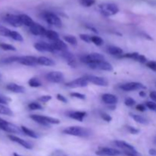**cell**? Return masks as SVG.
Returning a JSON list of instances; mask_svg holds the SVG:
<instances>
[{
  "mask_svg": "<svg viewBox=\"0 0 156 156\" xmlns=\"http://www.w3.org/2000/svg\"><path fill=\"white\" fill-rule=\"evenodd\" d=\"M4 63H11V62H18L22 65L28 66H34L38 65L37 57L33 56H12L7 58L2 61Z\"/></svg>",
  "mask_w": 156,
  "mask_h": 156,
  "instance_id": "6da1fadb",
  "label": "cell"
},
{
  "mask_svg": "<svg viewBox=\"0 0 156 156\" xmlns=\"http://www.w3.org/2000/svg\"><path fill=\"white\" fill-rule=\"evenodd\" d=\"M62 133L66 135L79 137H87L91 135V132L88 129L82 126H69L62 130Z\"/></svg>",
  "mask_w": 156,
  "mask_h": 156,
  "instance_id": "7a4b0ae2",
  "label": "cell"
},
{
  "mask_svg": "<svg viewBox=\"0 0 156 156\" xmlns=\"http://www.w3.org/2000/svg\"><path fill=\"white\" fill-rule=\"evenodd\" d=\"M99 10L102 15L109 17L118 13L119 8L114 3H103L99 5Z\"/></svg>",
  "mask_w": 156,
  "mask_h": 156,
  "instance_id": "3957f363",
  "label": "cell"
},
{
  "mask_svg": "<svg viewBox=\"0 0 156 156\" xmlns=\"http://www.w3.org/2000/svg\"><path fill=\"white\" fill-rule=\"evenodd\" d=\"M0 129H2L3 131H5L7 133H23L21 128L18 127L16 125L13 124V123H11L9 122L6 121V120H3L2 118H0Z\"/></svg>",
  "mask_w": 156,
  "mask_h": 156,
  "instance_id": "277c9868",
  "label": "cell"
},
{
  "mask_svg": "<svg viewBox=\"0 0 156 156\" xmlns=\"http://www.w3.org/2000/svg\"><path fill=\"white\" fill-rule=\"evenodd\" d=\"M105 56L99 53H92L81 57V61H82V62L87 63L88 65L90 63H94V62L105 61Z\"/></svg>",
  "mask_w": 156,
  "mask_h": 156,
  "instance_id": "5b68a950",
  "label": "cell"
},
{
  "mask_svg": "<svg viewBox=\"0 0 156 156\" xmlns=\"http://www.w3.org/2000/svg\"><path fill=\"white\" fill-rule=\"evenodd\" d=\"M43 17H44V19L45 20L48 24H51V25L56 26V27H59L62 26V21H61V19L56 15V14L53 13V12H44V13H43Z\"/></svg>",
  "mask_w": 156,
  "mask_h": 156,
  "instance_id": "8992f818",
  "label": "cell"
},
{
  "mask_svg": "<svg viewBox=\"0 0 156 156\" xmlns=\"http://www.w3.org/2000/svg\"><path fill=\"white\" fill-rule=\"evenodd\" d=\"M88 81L87 80L85 77L78 78L75 80L70 81L66 84V86L69 87L71 88H84L86 87L88 85Z\"/></svg>",
  "mask_w": 156,
  "mask_h": 156,
  "instance_id": "52a82bcc",
  "label": "cell"
},
{
  "mask_svg": "<svg viewBox=\"0 0 156 156\" xmlns=\"http://www.w3.org/2000/svg\"><path fill=\"white\" fill-rule=\"evenodd\" d=\"M4 20L5 22H7L8 24L15 27H19L23 25L19 15H13V14H7V15H5Z\"/></svg>",
  "mask_w": 156,
  "mask_h": 156,
  "instance_id": "ba28073f",
  "label": "cell"
},
{
  "mask_svg": "<svg viewBox=\"0 0 156 156\" xmlns=\"http://www.w3.org/2000/svg\"><path fill=\"white\" fill-rule=\"evenodd\" d=\"M89 68L92 69L102 70V71H113V66L111 63L105 61H101V62H94V63L88 64Z\"/></svg>",
  "mask_w": 156,
  "mask_h": 156,
  "instance_id": "9c48e42d",
  "label": "cell"
},
{
  "mask_svg": "<svg viewBox=\"0 0 156 156\" xmlns=\"http://www.w3.org/2000/svg\"><path fill=\"white\" fill-rule=\"evenodd\" d=\"M120 88L125 91H136V90H142L146 89V87L143 84L140 83V82H129V83H126L124 85H122L120 86Z\"/></svg>",
  "mask_w": 156,
  "mask_h": 156,
  "instance_id": "30bf717a",
  "label": "cell"
},
{
  "mask_svg": "<svg viewBox=\"0 0 156 156\" xmlns=\"http://www.w3.org/2000/svg\"><path fill=\"white\" fill-rule=\"evenodd\" d=\"M46 79L53 83H60L64 80V76L61 72H50L46 75Z\"/></svg>",
  "mask_w": 156,
  "mask_h": 156,
  "instance_id": "8fae6325",
  "label": "cell"
},
{
  "mask_svg": "<svg viewBox=\"0 0 156 156\" xmlns=\"http://www.w3.org/2000/svg\"><path fill=\"white\" fill-rule=\"evenodd\" d=\"M96 154L100 156H119L121 155V152L112 148H101L96 152Z\"/></svg>",
  "mask_w": 156,
  "mask_h": 156,
  "instance_id": "7c38bea8",
  "label": "cell"
},
{
  "mask_svg": "<svg viewBox=\"0 0 156 156\" xmlns=\"http://www.w3.org/2000/svg\"><path fill=\"white\" fill-rule=\"evenodd\" d=\"M87 80L88 81V82H91V83L94 84L96 85H98V86H108V82L106 79L103 77H100V76H85Z\"/></svg>",
  "mask_w": 156,
  "mask_h": 156,
  "instance_id": "4fadbf2b",
  "label": "cell"
},
{
  "mask_svg": "<svg viewBox=\"0 0 156 156\" xmlns=\"http://www.w3.org/2000/svg\"><path fill=\"white\" fill-rule=\"evenodd\" d=\"M30 31L34 35H40V36H45L47 30L45 27H43L38 23L34 22V24L30 27Z\"/></svg>",
  "mask_w": 156,
  "mask_h": 156,
  "instance_id": "5bb4252c",
  "label": "cell"
},
{
  "mask_svg": "<svg viewBox=\"0 0 156 156\" xmlns=\"http://www.w3.org/2000/svg\"><path fill=\"white\" fill-rule=\"evenodd\" d=\"M8 138L12 142H15V143H18V144L21 145V146H23L24 148L27 149H31L33 148L32 145L30 143H29L28 142L25 141V140H22V139L19 138V137L16 136L14 135H8Z\"/></svg>",
  "mask_w": 156,
  "mask_h": 156,
  "instance_id": "9a60e30c",
  "label": "cell"
},
{
  "mask_svg": "<svg viewBox=\"0 0 156 156\" xmlns=\"http://www.w3.org/2000/svg\"><path fill=\"white\" fill-rule=\"evenodd\" d=\"M34 48L39 52H54L55 50H53V47H52L51 44H47L45 42H40L36 43L34 45Z\"/></svg>",
  "mask_w": 156,
  "mask_h": 156,
  "instance_id": "2e32d148",
  "label": "cell"
},
{
  "mask_svg": "<svg viewBox=\"0 0 156 156\" xmlns=\"http://www.w3.org/2000/svg\"><path fill=\"white\" fill-rule=\"evenodd\" d=\"M61 53H62V56L67 61V63H68L70 66H76V59L73 53H70L68 50H65V51L61 52Z\"/></svg>",
  "mask_w": 156,
  "mask_h": 156,
  "instance_id": "e0dca14e",
  "label": "cell"
},
{
  "mask_svg": "<svg viewBox=\"0 0 156 156\" xmlns=\"http://www.w3.org/2000/svg\"><path fill=\"white\" fill-rule=\"evenodd\" d=\"M52 47H53V50L55 51H60L63 52L65 50H67V45L64 41H62V40H55V41H53L51 44Z\"/></svg>",
  "mask_w": 156,
  "mask_h": 156,
  "instance_id": "ac0fdd59",
  "label": "cell"
},
{
  "mask_svg": "<svg viewBox=\"0 0 156 156\" xmlns=\"http://www.w3.org/2000/svg\"><path fill=\"white\" fill-rule=\"evenodd\" d=\"M114 144L120 149H123V152H133V151H136L135 148L132 145L126 143L124 141H120V140H117L114 142Z\"/></svg>",
  "mask_w": 156,
  "mask_h": 156,
  "instance_id": "d6986e66",
  "label": "cell"
},
{
  "mask_svg": "<svg viewBox=\"0 0 156 156\" xmlns=\"http://www.w3.org/2000/svg\"><path fill=\"white\" fill-rule=\"evenodd\" d=\"M87 116V112L85 111H71L68 113V117L72 119L78 120L79 122L83 121L84 118Z\"/></svg>",
  "mask_w": 156,
  "mask_h": 156,
  "instance_id": "ffe728a7",
  "label": "cell"
},
{
  "mask_svg": "<svg viewBox=\"0 0 156 156\" xmlns=\"http://www.w3.org/2000/svg\"><path fill=\"white\" fill-rule=\"evenodd\" d=\"M101 98L102 101L107 105H114L118 102V98L117 96L112 94H104Z\"/></svg>",
  "mask_w": 156,
  "mask_h": 156,
  "instance_id": "44dd1931",
  "label": "cell"
},
{
  "mask_svg": "<svg viewBox=\"0 0 156 156\" xmlns=\"http://www.w3.org/2000/svg\"><path fill=\"white\" fill-rule=\"evenodd\" d=\"M6 88L9 91H12L14 93H18V94H22L25 91V88L24 87L21 86V85H17L15 83H9L6 85Z\"/></svg>",
  "mask_w": 156,
  "mask_h": 156,
  "instance_id": "7402d4cb",
  "label": "cell"
},
{
  "mask_svg": "<svg viewBox=\"0 0 156 156\" xmlns=\"http://www.w3.org/2000/svg\"><path fill=\"white\" fill-rule=\"evenodd\" d=\"M37 64L41 66H52L55 65V62L53 59H50L46 56H40L37 58Z\"/></svg>",
  "mask_w": 156,
  "mask_h": 156,
  "instance_id": "603a6c76",
  "label": "cell"
},
{
  "mask_svg": "<svg viewBox=\"0 0 156 156\" xmlns=\"http://www.w3.org/2000/svg\"><path fill=\"white\" fill-rule=\"evenodd\" d=\"M19 17L21 18V23H22L23 25L27 26V27H30V26L34 24V21H33V19L30 16L25 15V14H21V15H19Z\"/></svg>",
  "mask_w": 156,
  "mask_h": 156,
  "instance_id": "cb8c5ba5",
  "label": "cell"
},
{
  "mask_svg": "<svg viewBox=\"0 0 156 156\" xmlns=\"http://www.w3.org/2000/svg\"><path fill=\"white\" fill-rule=\"evenodd\" d=\"M107 51L112 56H121L123 54V50L116 46H110L107 49Z\"/></svg>",
  "mask_w": 156,
  "mask_h": 156,
  "instance_id": "d4e9b609",
  "label": "cell"
},
{
  "mask_svg": "<svg viewBox=\"0 0 156 156\" xmlns=\"http://www.w3.org/2000/svg\"><path fill=\"white\" fill-rule=\"evenodd\" d=\"M30 119L35 121L36 123H39V124L43 125V126H49L48 123L45 121V119H44V116L41 115H37V114H32V115L30 116Z\"/></svg>",
  "mask_w": 156,
  "mask_h": 156,
  "instance_id": "484cf974",
  "label": "cell"
},
{
  "mask_svg": "<svg viewBox=\"0 0 156 156\" xmlns=\"http://www.w3.org/2000/svg\"><path fill=\"white\" fill-rule=\"evenodd\" d=\"M21 130H22L23 133L25 134V135L27 136L30 137V138H33V139L39 138V136H38V134L36 132H34V130H32V129H28V128L26 127V126H21Z\"/></svg>",
  "mask_w": 156,
  "mask_h": 156,
  "instance_id": "4316f807",
  "label": "cell"
},
{
  "mask_svg": "<svg viewBox=\"0 0 156 156\" xmlns=\"http://www.w3.org/2000/svg\"><path fill=\"white\" fill-rule=\"evenodd\" d=\"M130 117L135 120L136 123H140V124H143V125H146L149 123V121L146 118H145L144 117L141 115H137V114H130Z\"/></svg>",
  "mask_w": 156,
  "mask_h": 156,
  "instance_id": "83f0119b",
  "label": "cell"
},
{
  "mask_svg": "<svg viewBox=\"0 0 156 156\" xmlns=\"http://www.w3.org/2000/svg\"><path fill=\"white\" fill-rule=\"evenodd\" d=\"M140 54L136 52H134V53H126V54H123L120 56V58H128V59H132L134 60L137 61L138 62L139 57H140Z\"/></svg>",
  "mask_w": 156,
  "mask_h": 156,
  "instance_id": "f1b7e54d",
  "label": "cell"
},
{
  "mask_svg": "<svg viewBox=\"0 0 156 156\" xmlns=\"http://www.w3.org/2000/svg\"><path fill=\"white\" fill-rule=\"evenodd\" d=\"M45 36L47 37V38H49L50 40H52V41H55V40L59 39V34H58L57 32L54 31V30H47Z\"/></svg>",
  "mask_w": 156,
  "mask_h": 156,
  "instance_id": "f546056e",
  "label": "cell"
},
{
  "mask_svg": "<svg viewBox=\"0 0 156 156\" xmlns=\"http://www.w3.org/2000/svg\"><path fill=\"white\" fill-rule=\"evenodd\" d=\"M9 37H11L12 39L15 40V41H20V42H22L24 41V38L21 36V34H19L18 32L15 31V30H11L10 35H9Z\"/></svg>",
  "mask_w": 156,
  "mask_h": 156,
  "instance_id": "4dcf8cb0",
  "label": "cell"
},
{
  "mask_svg": "<svg viewBox=\"0 0 156 156\" xmlns=\"http://www.w3.org/2000/svg\"><path fill=\"white\" fill-rule=\"evenodd\" d=\"M0 114L8 116H12L13 112L9 108L6 107L5 105H0Z\"/></svg>",
  "mask_w": 156,
  "mask_h": 156,
  "instance_id": "1f68e13d",
  "label": "cell"
},
{
  "mask_svg": "<svg viewBox=\"0 0 156 156\" xmlns=\"http://www.w3.org/2000/svg\"><path fill=\"white\" fill-rule=\"evenodd\" d=\"M28 85L32 88H38L42 85V83L37 78H31L28 81Z\"/></svg>",
  "mask_w": 156,
  "mask_h": 156,
  "instance_id": "d6a6232c",
  "label": "cell"
},
{
  "mask_svg": "<svg viewBox=\"0 0 156 156\" xmlns=\"http://www.w3.org/2000/svg\"><path fill=\"white\" fill-rule=\"evenodd\" d=\"M63 38L66 42L69 43V44H72V45L76 46L78 44L77 39H76V37L73 36V35H66V36H64Z\"/></svg>",
  "mask_w": 156,
  "mask_h": 156,
  "instance_id": "836d02e7",
  "label": "cell"
},
{
  "mask_svg": "<svg viewBox=\"0 0 156 156\" xmlns=\"http://www.w3.org/2000/svg\"><path fill=\"white\" fill-rule=\"evenodd\" d=\"M91 43L97 46L103 45L104 41L101 37L98 36H91Z\"/></svg>",
  "mask_w": 156,
  "mask_h": 156,
  "instance_id": "e575fe53",
  "label": "cell"
},
{
  "mask_svg": "<svg viewBox=\"0 0 156 156\" xmlns=\"http://www.w3.org/2000/svg\"><path fill=\"white\" fill-rule=\"evenodd\" d=\"M0 48L4 50H8V51H15L16 48L14 46L8 44H0Z\"/></svg>",
  "mask_w": 156,
  "mask_h": 156,
  "instance_id": "d590c367",
  "label": "cell"
},
{
  "mask_svg": "<svg viewBox=\"0 0 156 156\" xmlns=\"http://www.w3.org/2000/svg\"><path fill=\"white\" fill-rule=\"evenodd\" d=\"M28 108L30 110H31V111H37V110H41L43 108L39 103L31 102V103H30L28 105Z\"/></svg>",
  "mask_w": 156,
  "mask_h": 156,
  "instance_id": "8d00e7d4",
  "label": "cell"
},
{
  "mask_svg": "<svg viewBox=\"0 0 156 156\" xmlns=\"http://www.w3.org/2000/svg\"><path fill=\"white\" fill-rule=\"evenodd\" d=\"M11 30H9L7 27H2V26H0V35L4 37H9V35H10Z\"/></svg>",
  "mask_w": 156,
  "mask_h": 156,
  "instance_id": "74e56055",
  "label": "cell"
},
{
  "mask_svg": "<svg viewBox=\"0 0 156 156\" xmlns=\"http://www.w3.org/2000/svg\"><path fill=\"white\" fill-rule=\"evenodd\" d=\"M80 4L85 7H90L95 2V0H79Z\"/></svg>",
  "mask_w": 156,
  "mask_h": 156,
  "instance_id": "f35d334b",
  "label": "cell"
},
{
  "mask_svg": "<svg viewBox=\"0 0 156 156\" xmlns=\"http://www.w3.org/2000/svg\"><path fill=\"white\" fill-rule=\"evenodd\" d=\"M124 103L126 106L133 107L136 104V101L132 98H126L124 101Z\"/></svg>",
  "mask_w": 156,
  "mask_h": 156,
  "instance_id": "ab89813d",
  "label": "cell"
},
{
  "mask_svg": "<svg viewBox=\"0 0 156 156\" xmlns=\"http://www.w3.org/2000/svg\"><path fill=\"white\" fill-rule=\"evenodd\" d=\"M79 37H80L81 40L83 41H85V42L88 43V44H89V43H91V36H90V35L88 34H82L79 35Z\"/></svg>",
  "mask_w": 156,
  "mask_h": 156,
  "instance_id": "60d3db41",
  "label": "cell"
},
{
  "mask_svg": "<svg viewBox=\"0 0 156 156\" xmlns=\"http://www.w3.org/2000/svg\"><path fill=\"white\" fill-rule=\"evenodd\" d=\"M70 96L75 98L80 99V100H85V95L83 94H81V93L78 92H73L70 93Z\"/></svg>",
  "mask_w": 156,
  "mask_h": 156,
  "instance_id": "b9f144b4",
  "label": "cell"
},
{
  "mask_svg": "<svg viewBox=\"0 0 156 156\" xmlns=\"http://www.w3.org/2000/svg\"><path fill=\"white\" fill-rule=\"evenodd\" d=\"M146 106L149 108V110L156 112V103L154 101H147L146 103Z\"/></svg>",
  "mask_w": 156,
  "mask_h": 156,
  "instance_id": "7bdbcfd3",
  "label": "cell"
},
{
  "mask_svg": "<svg viewBox=\"0 0 156 156\" xmlns=\"http://www.w3.org/2000/svg\"><path fill=\"white\" fill-rule=\"evenodd\" d=\"M146 64L148 68L156 72V62H155V61H148Z\"/></svg>",
  "mask_w": 156,
  "mask_h": 156,
  "instance_id": "ee69618b",
  "label": "cell"
},
{
  "mask_svg": "<svg viewBox=\"0 0 156 156\" xmlns=\"http://www.w3.org/2000/svg\"><path fill=\"white\" fill-rule=\"evenodd\" d=\"M101 118L103 119L105 121L108 122V123L112 120V117H111L109 114H107V113H101Z\"/></svg>",
  "mask_w": 156,
  "mask_h": 156,
  "instance_id": "f6af8a7d",
  "label": "cell"
},
{
  "mask_svg": "<svg viewBox=\"0 0 156 156\" xmlns=\"http://www.w3.org/2000/svg\"><path fill=\"white\" fill-rule=\"evenodd\" d=\"M52 99V96L50 95H43L41 97H40L38 98V100L40 101L43 102V103H46V102H48L49 101H50Z\"/></svg>",
  "mask_w": 156,
  "mask_h": 156,
  "instance_id": "bcb514c9",
  "label": "cell"
},
{
  "mask_svg": "<svg viewBox=\"0 0 156 156\" xmlns=\"http://www.w3.org/2000/svg\"><path fill=\"white\" fill-rule=\"evenodd\" d=\"M9 101H11V99L9 98L0 96V105H7Z\"/></svg>",
  "mask_w": 156,
  "mask_h": 156,
  "instance_id": "7dc6e473",
  "label": "cell"
},
{
  "mask_svg": "<svg viewBox=\"0 0 156 156\" xmlns=\"http://www.w3.org/2000/svg\"><path fill=\"white\" fill-rule=\"evenodd\" d=\"M123 154L126 156H142L140 153L137 151H133V152H123Z\"/></svg>",
  "mask_w": 156,
  "mask_h": 156,
  "instance_id": "c3c4849f",
  "label": "cell"
},
{
  "mask_svg": "<svg viewBox=\"0 0 156 156\" xmlns=\"http://www.w3.org/2000/svg\"><path fill=\"white\" fill-rule=\"evenodd\" d=\"M56 98H57L58 101H59L61 102H63V103H67V102H68V100L66 99V98L64 97V96L61 94H56Z\"/></svg>",
  "mask_w": 156,
  "mask_h": 156,
  "instance_id": "681fc988",
  "label": "cell"
},
{
  "mask_svg": "<svg viewBox=\"0 0 156 156\" xmlns=\"http://www.w3.org/2000/svg\"><path fill=\"white\" fill-rule=\"evenodd\" d=\"M127 129H128V130H129V132L132 134H137L140 133V129H136L135 127H133V126H128Z\"/></svg>",
  "mask_w": 156,
  "mask_h": 156,
  "instance_id": "f907efd6",
  "label": "cell"
},
{
  "mask_svg": "<svg viewBox=\"0 0 156 156\" xmlns=\"http://www.w3.org/2000/svg\"><path fill=\"white\" fill-rule=\"evenodd\" d=\"M136 109L139 111H141V112H144V111L146 110V105L140 104V105H136Z\"/></svg>",
  "mask_w": 156,
  "mask_h": 156,
  "instance_id": "816d5d0a",
  "label": "cell"
},
{
  "mask_svg": "<svg viewBox=\"0 0 156 156\" xmlns=\"http://www.w3.org/2000/svg\"><path fill=\"white\" fill-rule=\"evenodd\" d=\"M149 97H150V98L152 99L154 102H155L156 103V91H152V92L150 93V94H149Z\"/></svg>",
  "mask_w": 156,
  "mask_h": 156,
  "instance_id": "f5cc1de1",
  "label": "cell"
},
{
  "mask_svg": "<svg viewBox=\"0 0 156 156\" xmlns=\"http://www.w3.org/2000/svg\"><path fill=\"white\" fill-rule=\"evenodd\" d=\"M149 153L152 156H156V149H152L149 151Z\"/></svg>",
  "mask_w": 156,
  "mask_h": 156,
  "instance_id": "db71d44e",
  "label": "cell"
},
{
  "mask_svg": "<svg viewBox=\"0 0 156 156\" xmlns=\"http://www.w3.org/2000/svg\"><path fill=\"white\" fill-rule=\"evenodd\" d=\"M140 95L141 96V97H146V92H145L144 91H140Z\"/></svg>",
  "mask_w": 156,
  "mask_h": 156,
  "instance_id": "11a10c76",
  "label": "cell"
},
{
  "mask_svg": "<svg viewBox=\"0 0 156 156\" xmlns=\"http://www.w3.org/2000/svg\"><path fill=\"white\" fill-rule=\"evenodd\" d=\"M88 27V28H89V29H91V30H92V31H94V33H98V30H96L95 28H94V27H90V26H89V27Z\"/></svg>",
  "mask_w": 156,
  "mask_h": 156,
  "instance_id": "9f6ffc18",
  "label": "cell"
},
{
  "mask_svg": "<svg viewBox=\"0 0 156 156\" xmlns=\"http://www.w3.org/2000/svg\"><path fill=\"white\" fill-rule=\"evenodd\" d=\"M13 156H22V155H18V154H17V153H14Z\"/></svg>",
  "mask_w": 156,
  "mask_h": 156,
  "instance_id": "6f0895ef",
  "label": "cell"
},
{
  "mask_svg": "<svg viewBox=\"0 0 156 156\" xmlns=\"http://www.w3.org/2000/svg\"><path fill=\"white\" fill-rule=\"evenodd\" d=\"M1 77H2V76H1V74H0V79H1Z\"/></svg>",
  "mask_w": 156,
  "mask_h": 156,
  "instance_id": "680465c9",
  "label": "cell"
}]
</instances>
